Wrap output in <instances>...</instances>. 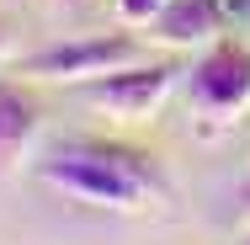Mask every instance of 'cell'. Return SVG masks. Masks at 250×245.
Instances as JSON below:
<instances>
[{"label": "cell", "instance_id": "cell-1", "mask_svg": "<svg viewBox=\"0 0 250 245\" xmlns=\"http://www.w3.org/2000/svg\"><path fill=\"white\" fill-rule=\"evenodd\" d=\"M38 181H48L53 192L91 202V208H117V213H139L149 208V197H165V171L154 165V155L112 139H69L53 144L38 160Z\"/></svg>", "mask_w": 250, "mask_h": 245}, {"label": "cell", "instance_id": "cell-2", "mask_svg": "<svg viewBox=\"0 0 250 245\" xmlns=\"http://www.w3.org/2000/svg\"><path fill=\"white\" fill-rule=\"evenodd\" d=\"M187 96L197 112V128H229L250 107V48L245 43H213L187 69Z\"/></svg>", "mask_w": 250, "mask_h": 245}, {"label": "cell", "instance_id": "cell-3", "mask_svg": "<svg viewBox=\"0 0 250 245\" xmlns=\"http://www.w3.org/2000/svg\"><path fill=\"white\" fill-rule=\"evenodd\" d=\"M181 75L187 69L176 59H139V64H123L112 75L85 80L80 86V101L96 107V112H106V117H117V123H144V117H154L165 107V96L176 91Z\"/></svg>", "mask_w": 250, "mask_h": 245}, {"label": "cell", "instance_id": "cell-4", "mask_svg": "<svg viewBox=\"0 0 250 245\" xmlns=\"http://www.w3.org/2000/svg\"><path fill=\"white\" fill-rule=\"evenodd\" d=\"M139 59H149L144 38H133V32H96V38L38 48L32 59H21V75L27 80H53V86H85V80L112 75L123 64H139Z\"/></svg>", "mask_w": 250, "mask_h": 245}, {"label": "cell", "instance_id": "cell-5", "mask_svg": "<svg viewBox=\"0 0 250 245\" xmlns=\"http://www.w3.org/2000/svg\"><path fill=\"white\" fill-rule=\"evenodd\" d=\"M213 32H224L218 0H165V11L149 22V38L165 48H197Z\"/></svg>", "mask_w": 250, "mask_h": 245}, {"label": "cell", "instance_id": "cell-6", "mask_svg": "<svg viewBox=\"0 0 250 245\" xmlns=\"http://www.w3.org/2000/svg\"><path fill=\"white\" fill-rule=\"evenodd\" d=\"M43 107L21 80H0V160H16L21 149L38 139Z\"/></svg>", "mask_w": 250, "mask_h": 245}, {"label": "cell", "instance_id": "cell-7", "mask_svg": "<svg viewBox=\"0 0 250 245\" xmlns=\"http://www.w3.org/2000/svg\"><path fill=\"white\" fill-rule=\"evenodd\" d=\"M160 11H165V0H117V22L123 27H149Z\"/></svg>", "mask_w": 250, "mask_h": 245}, {"label": "cell", "instance_id": "cell-8", "mask_svg": "<svg viewBox=\"0 0 250 245\" xmlns=\"http://www.w3.org/2000/svg\"><path fill=\"white\" fill-rule=\"evenodd\" d=\"M218 22H250V0H218Z\"/></svg>", "mask_w": 250, "mask_h": 245}, {"label": "cell", "instance_id": "cell-9", "mask_svg": "<svg viewBox=\"0 0 250 245\" xmlns=\"http://www.w3.org/2000/svg\"><path fill=\"white\" fill-rule=\"evenodd\" d=\"M11 48V32H5V16H0V53Z\"/></svg>", "mask_w": 250, "mask_h": 245}, {"label": "cell", "instance_id": "cell-10", "mask_svg": "<svg viewBox=\"0 0 250 245\" xmlns=\"http://www.w3.org/2000/svg\"><path fill=\"white\" fill-rule=\"evenodd\" d=\"M240 202H245V219H250V181H245V197H240Z\"/></svg>", "mask_w": 250, "mask_h": 245}, {"label": "cell", "instance_id": "cell-11", "mask_svg": "<svg viewBox=\"0 0 250 245\" xmlns=\"http://www.w3.org/2000/svg\"><path fill=\"white\" fill-rule=\"evenodd\" d=\"M240 245H250V235H245V240H240Z\"/></svg>", "mask_w": 250, "mask_h": 245}]
</instances>
